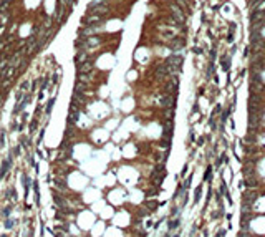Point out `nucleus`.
<instances>
[{
  "label": "nucleus",
  "mask_w": 265,
  "mask_h": 237,
  "mask_svg": "<svg viewBox=\"0 0 265 237\" xmlns=\"http://www.w3.org/2000/svg\"><path fill=\"white\" fill-rule=\"evenodd\" d=\"M257 184H259V181H257L255 176H247L245 179H244V182H242V186H247L249 189H254Z\"/></svg>",
  "instance_id": "obj_3"
},
{
  "label": "nucleus",
  "mask_w": 265,
  "mask_h": 237,
  "mask_svg": "<svg viewBox=\"0 0 265 237\" xmlns=\"http://www.w3.org/2000/svg\"><path fill=\"white\" fill-rule=\"evenodd\" d=\"M147 207H151V209H156V207H157V204H156V202H147Z\"/></svg>",
  "instance_id": "obj_13"
},
{
  "label": "nucleus",
  "mask_w": 265,
  "mask_h": 237,
  "mask_svg": "<svg viewBox=\"0 0 265 237\" xmlns=\"http://www.w3.org/2000/svg\"><path fill=\"white\" fill-rule=\"evenodd\" d=\"M219 63L220 68L224 71H230V66H232V55L230 53H220L219 55Z\"/></svg>",
  "instance_id": "obj_2"
},
{
  "label": "nucleus",
  "mask_w": 265,
  "mask_h": 237,
  "mask_svg": "<svg viewBox=\"0 0 265 237\" xmlns=\"http://www.w3.org/2000/svg\"><path fill=\"white\" fill-rule=\"evenodd\" d=\"M201 194H202V186H197L196 187V194H194V202H199Z\"/></svg>",
  "instance_id": "obj_8"
},
{
  "label": "nucleus",
  "mask_w": 265,
  "mask_h": 237,
  "mask_svg": "<svg viewBox=\"0 0 265 237\" xmlns=\"http://www.w3.org/2000/svg\"><path fill=\"white\" fill-rule=\"evenodd\" d=\"M232 110H234V105H229V108H227V110H224V111H222V115H220V123H222V124H224L225 121H227V118L230 116Z\"/></svg>",
  "instance_id": "obj_5"
},
{
  "label": "nucleus",
  "mask_w": 265,
  "mask_h": 237,
  "mask_svg": "<svg viewBox=\"0 0 265 237\" xmlns=\"http://www.w3.org/2000/svg\"><path fill=\"white\" fill-rule=\"evenodd\" d=\"M5 227H7V229H12V227H13V221H12V219H7V222H5Z\"/></svg>",
  "instance_id": "obj_10"
},
{
  "label": "nucleus",
  "mask_w": 265,
  "mask_h": 237,
  "mask_svg": "<svg viewBox=\"0 0 265 237\" xmlns=\"http://www.w3.org/2000/svg\"><path fill=\"white\" fill-rule=\"evenodd\" d=\"M179 226H181V219H176V221L169 222V229H171V231H172V229H177Z\"/></svg>",
  "instance_id": "obj_9"
},
{
  "label": "nucleus",
  "mask_w": 265,
  "mask_h": 237,
  "mask_svg": "<svg viewBox=\"0 0 265 237\" xmlns=\"http://www.w3.org/2000/svg\"><path fill=\"white\" fill-rule=\"evenodd\" d=\"M225 236V231L224 229H222V231H219V232H217V237H224Z\"/></svg>",
  "instance_id": "obj_14"
},
{
  "label": "nucleus",
  "mask_w": 265,
  "mask_h": 237,
  "mask_svg": "<svg viewBox=\"0 0 265 237\" xmlns=\"http://www.w3.org/2000/svg\"><path fill=\"white\" fill-rule=\"evenodd\" d=\"M174 237H181V236H174Z\"/></svg>",
  "instance_id": "obj_16"
},
{
  "label": "nucleus",
  "mask_w": 265,
  "mask_h": 237,
  "mask_svg": "<svg viewBox=\"0 0 265 237\" xmlns=\"http://www.w3.org/2000/svg\"><path fill=\"white\" fill-rule=\"evenodd\" d=\"M204 181H207V182H210L212 181V166H207V169H206V172H204Z\"/></svg>",
  "instance_id": "obj_7"
},
{
  "label": "nucleus",
  "mask_w": 265,
  "mask_h": 237,
  "mask_svg": "<svg viewBox=\"0 0 265 237\" xmlns=\"http://www.w3.org/2000/svg\"><path fill=\"white\" fill-rule=\"evenodd\" d=\"M186 172H187V166H184L182 172H181V177H184V176H186Z\"/></svg>",
  "instance_id": "obj_15"
},
{
  "label": "nucleus",
  "mask_w": 265,
  "mask_h": 237,
  "mask_svg": "<svg viewBox=\"0 0 265 237\" xmlns=\"http://www.w3.org/2000/svg\"><path fill=\"white\" fill-rule=\"evenodd\" d=\"M227 42L229 43L234 42V32H227Z\"/></svg>",
  "instance_id": "obj_11"
},
{
  "label": "nucleus",
  "mask_w": 265,
  "mask_h": 237,
  "mask_svg": "<svg viewBox=\"0 0 265 237\" xmlns=\"http://www.w3.org/2000/svg\"><path fill=\"white\" fill-rule=\"evenodd\" d=\"M215 70H217V66H215V63H207V70H206V78L207 80H210V76L215 73Z\"/></svg>",
  "instance_id": "obj_6"
},
{
  "label": "nucleus",
  "mask_w": 265,
  "mask_h": 237,
  "mask_svg": "<svg viewBox=\"0 0 265 237\" xmlns=\"http://www.w3.org/2000/svg\"><path fill=\"white\" fill-rule=\"evenodd\" d=\"M10 211H12V207H7V209L3 211V216H5V217H10Z\"/></svg>",
  "instance_id": "obj_12"
},
{
  "label": "nucleus",
  "mask_w": 265,
  "mask_h": 237,
  "mask_svg": "<svg viewBox=\"0 0 265 237\" xmlns=\"http://www.w3.org/2000/svg\"><path fill=\"white\" fill-rule=\"evenodd\" d=\"M93 70H96V60H88L85 63L76 65V73H90Z\"/></svg>",
  "instance_id": "obj_1"
},
{
  "label": "nucleus",
  "mask_w": 265,
  "mask_h": 237,
  "mask_svg": "<svg viewBox=\"0 0 265 237\" xmlns=\"http://www.w3.org/2000/svg\"><path fill=\"white\" fill-rule=\"evenodd\" d=\"M242 197H244V202L252 204V202L255 201V197H257V192H255V191H245V192L242 194Z\"/></svg>",
  "instance_id": "obj_4"
}]
</instances>
